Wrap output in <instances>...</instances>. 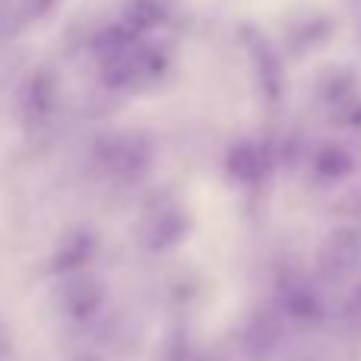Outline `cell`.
Masks as SVG:
<instances>
[{"mask_svg":"<svg viewBox=\"0 0 361 361\" xmlns=\"http://www.w3.org/2000/svg\"><path fill=\"white\" fill-rule=\"evenodd\" d=\"M165 70V51L162 44H130L127 51L105 61V82L111 86H130L137 80H149Z\"/></svg>","mask_w":361,"mask_h":361,"instance_id":"6da1fadb","label":"cell"},{"mask_svg":"<svg viewBox=\"0 0 361 361\" xmlns=\"http://www.w3.org/2000/svg\"><path fill=\"white\" fill-rule=\"evenodd\" d=\"M244 35H247V48H250V57H254L257 70H260L263 86L276 95L279 92V61H276L273 48H269V42L263 38V32H257V29H244Z\"/></svg>","mask_w":361,"mask_h":361,"instance_id":"7a4b0ae2","label":"cell"},{"mask_svg":"<svg viewBox=\"0 0 361 361\" xmlns=\"http://www.w3.org/2000/svg\"><path fill=\"white\" fill-rule=\"evenodd\" d=\"M121 23L130 25L143 38L146 32H152L156 25L165 23V4L162 0H127L124 13H121Z\"/></svg>","mask_w":361,"mask_h":361,"instance_id":"3957f363","label":"cell"},{"mask_svg":"<svg viewBox=\"0 0 361 361\" xmlns=\"http://www.w3.org/2000/svg\"><path fill=\"white\" fill-rule=\"evenodd\" d=\"M140 42V35L130 29V25H124L118 19V23H111V25H105L102 32H95V38H92V51H99L102 57H114V54H121V51H127L130 44H137Z\"/></svg>","mask_w":361,"mask_h":361,"instance_id":"277c9868","label":"cell"},{"mask_svg":"<svg viewBox=\"0 0 361 361\" xmlns=\"http://www.w3.org/2000/svg\"><path fill=\"white\" fill-rule=\"evenodd\" d=\"M61 0H19L16 4V13H13V25H29L35 19L48 16Z\"/></svg>","mask_w":361,"mask_h":361,"instance_id":"5b68a950","label":"cell"}]
</instances>
